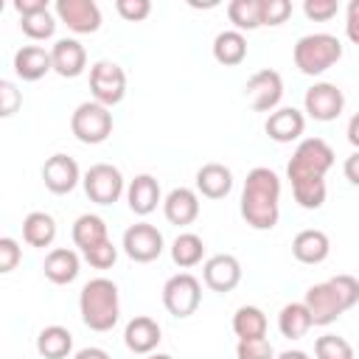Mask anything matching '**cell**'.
Instances as JSON below:
<instances>
[{
	"label": "cell",
	"mask_w": 359,
	"mask_h": 359,
	"mask_svg": "<svg viewBox=\"0 0 359 359\" xmlns=\"http://www.w3.org/2000/svg\"><path fill=\"white\" fill-rule=\"evenodd\" d=\"M337 11H339L337 0H306L303 3V14L314 22H325V20L337 17Z\"/></svg>",
	"instance_id": "obj_39"
},
{
	"label": "cell",
	"mask_w": 359,
	"mask_h": 359,
	"mask_svg": "<svg viewBox=\"0 0 359 359\" xmlns=\"http://www.w3.org/2000/svg\"><path fill=\"white\" fill-rule=\"evenodd\" d=\"M121 247L135 264H149V261L160 258V252H163V233L149 222H137L123 230Z\"/></svg>",
	"instance_id": "obj_12"
},
{
	"label": "cell",
	"mask_w": 359,
	"mask_h": 359,
	"mask_svg": "<svg viewBox=\"0 0 359 359\" xmlns=\"http://www.w3.org/2000/svg\"><path fill=\"white\" fill-rule=\"evenodd\" d=\"M196 191L208 199H224L233 191V171L224 163H205L196 171Z\"/></svg>",
	"instance_id": "obj_23"
},
{
	"label": "cell",
	"mask_w": 359,
	"mask_h": 359,
	"mask_svg": "<svg viewBox=\"0 0 359 359\" xmlns=\"http://www.w3.org/2000/svg\"><path fill=\"white\" fill-rule=\"evenodd\" d=\"M311 325H314V323H311V314H309V309H306L303 300H300V303H286V306L280 309V314H278V331H280L286 339H300V337H306Z\"/></svg>",
	"instance_id": "obj_29"
},
{
	"label": "cell",
	"mask_w": 359,
	"mask_h": 359,
	"mask_svg": "<svg viewBox=\"0 0 359 359\" xmlns=\"http://www.w3.org/2000/svg\"><path fill=\"white\" fill-rule=\"evenodd\" d=\"M241 219L252 230H272L280 219V177L266 168L255 165L241 188Z\"/></svg>",
	"instance_id": "obj_1"
},
{
	"label": "cell",
	"mask_w": 359,
	"mask_h": 359,
	"mask_svg": "<svg viewBox=\"0 0 359 359\" xmlns=\"http://www.w3.org/2000/svg\"><path fill=\"white\" fill-rule=\"evenodd\" d=\"M20 104H22L20 90H17L8 79H3V81H0V115H3V118H11Z\"/></svg>",
	"instance_id": "obj_41"
},
{
	"label": "cell",
	"mask_w": 359,
	"mask_h": 359,
	"mask_svg": "<svg viewBox=\"0 0 359 359\" xmlns=\"http://www.w3.org/2000/svg\"><path fill=\"white\" fill-rule=\"evenodd\" d=\"M244 98L255 112H275L283 98V79L278 70H255L244 84Z\"/></svg>",
	"instance_id": "obj_10"
},
{
	"label": "cell",
	"mask_w": 359,
	"mask_h": 359,
	"mask_svg": "<svg viewBox=\"0 0 359 359\" xmlns=\"http://www.w3.org/2000/svg\"><path fill=\"white\" fill-rule=\"evenodd\" d=\"M227 17L236 31H255L261 25V0H230Z\"/></svg>",
	"instance_id": "obj_32"
},
{
	"label": "cell",
	"mask_w": 359,
	"mask_h": 359,
	"mask_svg": "<svg viewBox=\"0 0 359 359\" xmlns=\"http://www.w3.org/2000/svg\"><path fill=\"white\" fill-rule=\"evenodd\" d=\"M146 359H174L171 353H160V351H154V353H149Z\"/></svg>",
	"instance_id": "obj_48"
},
{
	"label": "cell",
	"mask_w": 359,
	"mask_h": 359,
	"mask_svg": "<svg viewBox=\"0 0 359 359\" xmlns=\"http://www.w3.org/2000/svg\"><path fill=\"white\" fill-rule=\"evenodd\" d=\"M20 258H22L20 244H17L11 236H3V238H0V272H3V275L14 272L17 264H20Z\"/></svg>",
	"instance_id": "obj_40"
},
{
	"label": "cell",
	"mask_w": 359,
	"mask_h": 359,
	"mask_svg": "<svg viewBox=\"0 0 359 359\" xmlns=\"http://www.w3.org/2000/svg\"><path fill=\"white\" fill-rule=\"evenodd\" d=\"M163 213L177 227H185V224L196 222V216H199V196H196V191L182 188V185L168 191V196L163 199Z\"/></svg>",
	"instance_id": "obj_22"
},
{
	"label": "cell",
	"mask_w": 359,
	"mask_h": 359,
	"mask_svg": "<svg viewBox=\"0 0 359 359\" xmlns=\"http://www.w3.org/2000/svg\"><path fill=\"white\" fill-rule=\"evenodd\" d=\"M202 303V283L191 272H177L163 283V306L171 317L185 320Z\"/></svg>",
	"instance_id": "obj_7"
},
{
	"label": "cell",
	"mask_w": 359,
	"mask_h": 359,
	"mask_svg": "<svg viewBox=\"0 0 359 359\" xmlns=\"http://www.w3.org/2000/svg\"><path fill=\"white\" fill-rule=\"evenodd\" d=\"M73 351V334L65 325H45L36 334V353L42 359H67Z\"/></svg>",
	"instance_id": "obj_27"
},
{
	"label": "cell",
	"mask_w": 359,
	"mask_h": 359,
	"mask_svg": "<svg viewBox=\"0 0 359 359\" xmlns=\"http://www.w3.org/2000/svg\"><path fill=\"white\" fill-rule=\"evenodd\" d=\"M107 222L95 213H81L76 222H73V244L81 250V255L93 247H98L101 241H107Z\"/></svg>",
	"instance_id": "obj_28"
},
{
	"label": "cell",
	"mask_w": 359,
	"mask_h": 359,
	"mask_svg": "<svg viewBox=\"0 0 359 359\" xmlns=\"http://www.w3.org/2000/svg\"><path fill=\"white\" fill-rule=\"evenodd\" d=\"M202 280L210 292H233L238 283H241V264L236 255L230 252H219V255H210L205 264H202Z\"/></svg>",
	"instance_id": "obj_14"
},
{
	"label": "cell",
	"mask_w": 359,
	"mask_h": 359,
	"mask_svg": "<svg viewBox=\"0 0 359 359\" xmlns=\"http://www.w3.org/2000/svg\"><path fill=\"white\" fill-rule=\"evenodd\" d=\"M205 255V241L196 236V233H180L174 241H171V261L180 266V269H191L202 261Z\"/></svg>",
	"instance_id": "obj_31"
},
{
	"label": "cell",
	"mask_w": 359,
	"mask_h": 359,
	"mask_svg": "<svg viewBox=\"0 0 359 359\" xmlns=\"http://www.w3.org/2000/svg\"><path fill=\"white\" fill-rule=\"evenodd\" d=\"M14 8H17L20 17H28V14H34V11L48 8V3H45V0H14Z\"/></svg>",
	"instance_id": "obj_44"
},
{
	"label": "cell",
	"mask_w": 359,
	"mask_h": 359,
	"mask_svg": "<svg viewBox=\"0 0 359 359\" xmlns=\"http://www.w3.org/2000/svg\"><path fill=\"white\" fill-rule=\"evenodd\" d=\"M303 129H306V115L294 107H278L275 112H269L264 123V132L275 143H292L303 135Z\"/></svg>",
	"instance_id": "obj_18"
},
{
	"label": "cell",
	"mask_w": 359,
	"mask_h": 359,
	"mask_svg": "<svg viewBox=\"0 0 359 359\" xmlns=\"http://www.w3.org/2000/svg\"><path fill=\"white\" fill-rule=\"evenodd\" d=\"M50 59H53V73H59L62 79H76L87 67V50L73 36L56 39L50 48Z\"/></svg>",
	"instance_id": "obj_17"
},
{
	"label": "cell",
	"mask_w": 359,
	"mask_h": 359,
	"mask_svg": "<svg viewBox=\"0 0 359 359\" xmlns=\"http://www.w3.org/2000/svg\"><path fill=\"white\" fill-rule=\"evenodd\" d=\"M342 174H345V180H348L351 185H359V151H353L351 157H345Z\"/></svg>",
	"instance_id": "obj_43"
},
{
	"label": "cell",
	"mask_w": 359,
	"mask_h": 359,
	"mask_svg": "<svg viewBox=\"0 0 359 359\" xmlns=\"http://www.w3.org/2000/svg\"><path fill=\"white\" fill-rule=\"evenodd\" d=\"M213 59L224 67H236L247 59V36L236 28L230 31H219L213 39Z\"/></svg>",
	"instance_id": "obj_25"
},
{
	"label": "cell",
	"mask_w": 359,
	"mask_h": 359,
	"mask_svg": "<svg viewBox=\"0 0 359 359\" xmlns=\"http://www.w3.org/2000/svg\"><path fill=\"white\" fill-rule=\"evenodd\" d=\"M90 93L93 101L104 104V107H115L123 101L126 95V73L118 62L109 59H98L90 67Z\"/></svg>",
	"instance_id": "obj_8"
},
{
	"label": "cell",
	"mask_w": 359,
	"mask_h": 359,
	"mask_svg": "<svg viewBox=\"0 0 359 359\" xmlns=\"http://www.w3.org/2000/svg\"><path fill=\"white\" fill-rule=\"evenodd\" d=\"M328 252H331V238L317 227H306L292 238V255L300 264H311V266L323 264Z\"/></svg>",
	"instance_id": "obj_20"
},
{
	"label": "cell",
	"mask_w": 359,
	"mask_h": 359,
	"mask_svg": "<svg viewBox=\"0 0 359 359\" xmlns=\"http://www.w3.org/2000/svg\"><path fill=\"white\" fill-rule=\"evenodd\" d=\"M236 356L238 359H275V351H272L266 337H261V339H238Z\"/></svg>",
	"instance_id": "obj_36"
},
{
	"label": "cell",
	"mask_w": 359,
	"mask_h": 359,
	"mask_svg": "<svg viewBox=\"0 0 359 359\" xmlns=\"http://www.w3.org/2000/svg\"><path fill=\"white\" fill-rule=\"evenodd\" d=\"M342 109H345V95L331 81H317L303 95V112L314 121H323V123L337 121L342 115Z\"/></svg>",
	"instance_id": "obj_11"
},
{
	"label": "cell",
	"mask_w": 359,
	"mask_h": 359,
	"mask_svg": "<svg viewBox=\"0 0 359 359\" xmlns=\"http://www.w3.org/2000/svg\"><path fill=\"white\" fill-rule=\"evenodd\" d=\"M345 34L353 45H359V0H351L345 8Z\"/></svg>",
	"instance_id": "obj_42"
},
{
	"label": "cell",
	"mask_w": 359,
	"mask_h": 359,
	"mask_svg": "<svg viewBox=\"0 0 359 359\" xmlns=\"http://www.w3.org/2000/svg\"><path fill=\"white\" fill-rule=\"evenodd\" d=\"M81 185H84V194L90 196V202L115 205L123 194V174L112 163H95V165L87 168Z\"/></svg>",
	"instance_id": "obj_9"
},
{
	"label": "cell",
	"mask_w": 359,
	"mask_h": 359,
	"mask_svg": "<svg viewBox=\"0 0 359 359\" xmlns=\"http://www.w3.org/2000/svg\"><path fill=\"white\" fill-rule=\"evenodd\" d=\"M126 202L129 210L135 216H149L151 210H157V205L163 202L160 196V182L151 174H137L129 185H126Z\"/></svg>",
	"instance_id": "obj_19"
},
{
	"label": "cell",
	"mask_w": 359,
	"mask_h": 359,
	"mask_svg": "<svg viewBox=\"0 0 359 359\" xmlns=\"http://www.w3.org/2000/svg\"><path fill=\"white\" fill-rule=\"evenodd\" d=\"M81 180L84 177L79 171V163L67 154H53L42 165V182L50 194H70Z\"/></svg>",
	"instance_id": "obj_15"
},
{
	"label": "cell",
	"mask_w": 359,
	"mask_h": 359,
	"mask_svg": "<svg viewBox=\"0 0 359 359\" xmlns=\"http://www.w3.org/2000/svg\"><path fill=\"white\" fill-rule=\"evenodd\" d=\"M56 17L73 34H95L101 28V8L95 0H56Z\"/></svg>",
	"instance_id": "obj_13"
},
{
	"label": "cell",
	"mask_w": 359,
	"mask_h": 359,
	"mask_svg": "<svg viewBox=\"0 0 359 359\" xmlns=\"http://www.w3.org/2000/svg\"><path fill=\"white\" fill-rule=\"evenodd\" d=\"M79 314L90 331H112L121 317L118 286L109 278H93L79 292Z\"/></svg>",
	"instance_id": "obj_3"
},
{
	"label": "cell",
	"mask_w": 359,
	"mask_h": 359,
	"mask_svg": "<svg viewBox=\"0 0 359 359\" xmlns=\"http://www.w3.org/2000/svg\"><path fill=\"white\" fill-rule=\"evenodd\" d=\"M275 359H309V353H306V351H297V348H294V351H283V353H278Z\"/></svg>",
	"instance_id": "obj_47"
},
{
	"label": "cell",
	"mask_w": 359,
	"mask_h": 359,
	"mask_svg": "<svg viewBox=\"0 0 359 359\" xmlns=\"http://www.w3.org/2000/svg\"><path fill=\"white\" fill-rule=\"evenodd\" d=\"M115 11L126 22H140L151 14V3L149 0H115Z\"/></svg>",
	"instance_id": "obj_38"
},
{
	"label": "cell",
	"mask_w": 359,
	"mask_h": 359,
	"mask_svg": "<svg viewBox=\"0 0 359 359\" xmlns=\"http://www.w3.org/2000/svg\"><path fill=\"white\" fill-rule=\"evenodd\" d=\"M20 28L28 39H50L56 31V20H53L50 8H42V11H34L28 17H20Z\"/></svg>",
	"instance_id": "obj_33"
},
{
	"label": "cell",
	"mask_w": 359,
	"mask_h": 359,
	"mask_svg": "<svg viewBox=\"0 0 359 359\" xmlns=\"http://www.w3.org/2000/svg\"><path fill=\"white\" fill-rule=\"evenodd\" d=\"M160 339H163V331H160L157 320H151V317H146V314L132 317V320L126 323V328H123V345H126L132 353H140V356L154 353L157 345H160Z\"/></svg>",
	"instance_id": "obj_16"
},
{
	"label": "cell",
	"mask_w": 359,
	"mask_h": 359,
	"mask_svg": "<svg viewBox=\"0 0 359 359\" xmlns=\"http://www.w3.org/2000/svg\"><path fill=\"white\" fill-rule=\"evenodd\" d=\"M331 165H334V149L323 137H303L292 151V160L286 163V177L292 185L325 180Z\"/></svg>",
	"instance_id": "obj_5"
},
{
	"label": "cell",
	"mask_w": 359,
	"mask_h": 359,
	"mask_svg": "<svg viewBox=\"0 0 359 359\" xmlns=\"http://www.w3.org/2000/svg\"><path fill=\"white\" fill-rule=\"evenodd\" d=\"M233 334L238 339H261L266 337V314L258 306H241L233 314Z\"/></svg>",
	"instance_id": "obj_30"
},
{
	"label": "cell",
	"mask_w": 359,
	"mask_h": 359,
	"mask_svg": "<svg viewBox=\"0 0 359 359\" xmlns=\"http://www.w3.org/2000/svg\"><path fill=\"white\" fill-rule=\"evenodd\" d=\"M70 132L76 135V140H81L87 146L104 143L112 135V112H109V107H104L98 101H81L70 115Z\"/></svg>",
	"instance_id": "obj_6"
},
{
	"label": "cell",
	"mask_w": 359,
	"mask_h": 359,
	"mask_svg": "<svg viewBox=\"0 0 359 359\" xmlns=\"http://www.w3.org/2000/svg\"><path fill=\"white\" fill-rule=\"evenodd\" d=\"M73 359H112L104 348H95V345H90V348H81V351H76V356Z\"/></svg>",
	"instance_id": "obj_46"
},
{
	"label": "cell",
	"mask_w": 359,
	"mask_h": 359,
	"mask_svg": "<svg viewBox=\"0 0 359 359\" xmlns=\"http://www.w3.org/2000/svg\"><path fill=\"white\" fill-rule=\"evenodd\" d=\"M53 238H56V222H53L50 213H45V210H31V213L22 219V241H25L28 247L45 250V247L53 244Z\"/></svg>",
	"instance_id": "obj_26"
},
{
	"label": "cell",
	"mask_w": 359,
	"mask_h": 359,
	"mask_svg": "<svg viewBox=\"0 0 359 359\" xmlns=\"http://www.w3.org/2000/svg\"><path fill=\"white\" fill-rule=\"evenodd\" d=\"M314 356L317 359H356L351 342L345 337H337V334L317 337L314 339Z\"/></svg>",
	"instance_id": "obj_34"
},
{
	"label": "cell",
	"mask_w": 359,
	"mask_h": 359,
	"mask_svg": "<svg viewBox=\"0 0 359 359\" xmlns=\"http://www.w3.org/2000/svg\"><path fill=\"white\" fill-rule=\"evenodd\" d=\"M42 272L56 286L73 283L79 278V255L73 250H67V247H53L42 261Z\"/></svg>",
	"instance_id": "obj_24"
},
{
	"label": "cell",
	"mask_w": 359,
	"mask_h": 359,
	"mask_svg": "<svg viewBox=\"0 0 359 359\" xmlns=\"http://www.w3.org/2000/svg\"><path fill=\"white\" fill-rule=\"evenodd\" d=\"M84 261H87L93 269H109V266L118 261V247L107 238V241H101L98 247L87 250V252H84Z\"/></svg>",
	"instance_id": "obj_35"
},
{
	"label": "cell",
	"mask_w": 359,
	"mask_h": 359,
	"mask_svg": "<svg viewBox=\"0 0 359 359\" xmlns=\"http://www.w3.org/2000/svg\"><path fill=\"white\" fill-rule=\"evenodd\" d=\"M345 135H348V143L359 151V112L356 115H351V121H348V129H345Z\"/></svg>",
	"instance_id": "obj_45"
},
{
	"label": "cell",
	"mask_w": 359,
	"mask_h": 359,
	"mask_svg": "<svg viewBox=\"0 0 359 359\" xmlns=\"http://www.w3.org/2000/svg\"><path fill=\"white\" fill-rule=\"evenodd\" d=\"M292 59H294V67L300 73L320 76V73H325L328 67H334L342 59V42L334 34H325V31L306 34V36H300L294 42Z\"/></svg>",
	"instance_id": "obj_4"
},
{
	"label": "cell",
	"mask_w": 359,
	"mask_h": 359,
	"mask_svg": "<svg viewBox=\"0 0 359 359\" xmlns=\"http://www.w3.org/2000/svg\"><path fill=\"white\" fill-rule=\"evenodd\" d=\"M292 14L289 0H261V25H280Z\"/></svg>",
	"instance_id": "obj_37"
},
{
	"label": "cell",
	"mask_w": 359,
	"mask_h": 359,
	"mask_svg": "<svg viewBox=\"0 0 359 359\" xmlns=\"http://www.w3.org/2000/svg\"><path fill=\"white\" fill-rule=\"evenodd\" d=\"M303 303L314 325H331L359 303V280L353 275H334L323 283L309 286Z\"/></svg>",
	"instance_id": "obj_2"
},
{
	"label": "cell",
	"mask_w": 359,
	"mask_h": 359,
	"mask_svg": "<svg viewBox=\"0 0 359 359\" xmlns=\"http://www.w3.org/2000/svg\"><path fill=\"white\" fill-rule=\"evenodd\" d=\"M50 70H53V59L50 50H45L42 45H22L14 53V73L22 81H39Z\"/></svg>",
	"instance_id": "obj_21"
}]
</instances>
